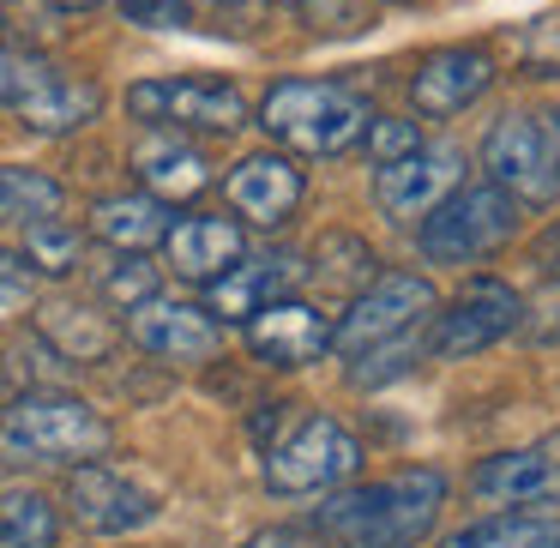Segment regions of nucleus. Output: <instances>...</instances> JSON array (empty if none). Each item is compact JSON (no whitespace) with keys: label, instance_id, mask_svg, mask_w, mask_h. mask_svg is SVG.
<instances>
[{"label":"nucleus","instance_id":"1","mask_svg":"<svg viewBox=\"0 0 560 548\" xmlns=\"http://www.w3.org/2000/svg\"><path fill=\"white\" fill-rule=\"evenodd\" d=\"M446 494H452L446 476L434 464H416V470L326 494V506H314L307 524L338 548H416L440 524Z\"/></svg>","mask_w":560,"mask_h":548},{"label":"nucleus","instance_id":"12","mask_svg":"<svg viewBox=\"0 0 560 548\" xmlns=\"http://www.w3.org/2000/svg\"><path fill=\"white\" fill-rule=\"evenodd\" d=\"M464 151L458 145H416L410 158L386 163L374 175V206L386 211L392 223H422L452 187H464Z\"/></svg>","mask_w":560,"mask_h":548},{"label":"nucleus","instance_id":"34","mask_svg":"<svg viewBox=\"0 0 560 548\" xmlns=\"http://www.w3.org/2000/svg\"><path fill=\"white\" fill-rule=\"evenodd\" d=\"M242 548H302V536L295 530H259V536H247Z\"/></svg>","mask_w":560,"mask_h":548},{"label":"nucleus","instance_id":"38","mask_svg":"<svg viewBox=\"0 0 560 548\" xmlns=\"http://www.w3.org/2000/svg\"><path fill=\"white\" fill-rule=\"evenodd\" d=\"M218 7H235V0H218Z\"/></svg>","mask_w":560,"mask_h":548},{"label":"nucleus","instance_id":"16","mask_svg":"<svg viewBox=\"0 0 560 548\" xmlns=\"http://www.w3.org/2000/svg\"><path fill=\"white\" fill-rule=\"evenodd\" d=\"M494 85V61H488V49H476V43H452V49H434L416 61L410 73V103L416 115H464L482 91Z\"/></svg>","mask_w":560,"mask_h":548},{"label":"nucleus","instance_id":"19","mask_svg":"<svg viewBox=\"0 0 560 548\" xmlns=\"http://www.w3.org/2000/svg\"><path fill=\"white\" fill-rule=\"evenodd\" d=\"M163 254H170V266L182 271L187 283H211L223 278V271L235 266V259L247 254V235L235 218H211V211H194V218L170 223V235H163Z\"/></svg>","mask_w":560,"mask_h":548},{"label":"nucleus","instance_id":"17","mask_svg":"<svg viewBox=\"0 0 560 548\" xmlns=\"http://www.w3.org/2000/svg\"><path fill=\"white\" fill-rule=\"evenodd\" d=\"M242 326H247V350H254L266 368H307V362H319V355L331 350V319L319 314V307L295 302V295L259 307L254 319H242Z\"/></svg>","mask_w":560,"mask_h":548},{"label":"nucleus","instance_id":"31","mask_svg":"<svg viewBox=\"0 0 560 548\" xmlns=\"http://www.w3.org/2000/svg\"><path fill=\"white\" fill-rule=\"evenodd\" d=\"M121 19L145 31H194V7L187 0H121Z\"/></svg>","mask_w":560,"mask_h":548},{"label":"nucleus","instance_id":"11","mask_svg":"<svg viewBox=\"0 0 560 548\" xmlns=\"http://www.w3.org/2000/svg\"><path fill=\"white\" fill-rule=\"evenodd\" d=\"M127 338L145 355L175 368H199L223 350V326L199 302H170V295H145L139 307H127Z\"/></svg>","mask_w":560,"mask_h":548},{"label":"nucleus","instance_id":"2","mask_svg":"<svg viewBox=\"0 0 560 548\" xmlns=\"http://www.w3.org/2000/svg\"><path fill=\"white\" fill-rule=\"evenodd\" d=\"M368 97H355L338 79H278L259 103V127L271 145L295 158H338L362 139L368 127Z\"/></svg>","mask_w":560,"mask_h":548},{"label":"nucleus","instance_id":"33","mask_svg":"<svg viewBox=\"0 0 560 548\" xmlns=\"http://www.w3.org/2000/svg\"><path fill=\"white\" fill-rule=\"evenodd\" d=\"M19 290H25V266L0 247V302H7V295H19Z\"/></svg>","mask_w":560,"mask_h":548},{"label":"nucleus","instance_id":"36","mask_svg":"<svg viewBox=\"0 0 560 548\" xmlns=\"http://www.w3.org/2000/svg\"><path fill=\"white\" fill-rule=\"evenodd\" d=\"M55 7H61V13H91L97 0H55Z\"/></svg>","mask_w":560,"mask_h":548},{"label":"nucleus","instance_id":"32","mask_svg":"<svg viewBox=\"0 0 560 548\" xmlns=\"http://www.w3.org/2000/svg\"><path fill=\"white\" fill-rule=\"evenodd\" d=\"M302 13H307V25H319V19H331L326 31H362V25H368L355 0H302Z\"/></svg>","mask_w":560,"mask_h":548},{"label":"nucleus","instance_id":"9","mask_svg":"<svg viewBox=\"0 0 560 548\" xmlns=\"http://www.w3.org/2000/svg\"><path fill=\"white\" fill-rule=\"evenodd\" d=\"M482 170L494 187H506L518 206H555L560 199V170H555V151H548L536 115L506 109L494 127L482 133Z\"/></svg>","mask_w":560,"mask_h":548},{"label":"nucleus","instance_id":"7","mask_svg":"<svg viewBox=\"0 0 560 548\" xmlns=\"http://www.w3.org/2000/svg\"><path fill=\"white\" fill-rule=\"evenodd\" d=\"M127 115L175 133H235L247 121V97L230 79H139L127 91Z\"/></svg>","mask_w":560,"mask_h":548},{"label":"nucleus","instance_id":"4","mask_svg":"<svg viewBox=\"0 0 560 548\" xmlns=\"http://www.w3.org/2000/svg\"><path fill=\"white\" fill-rule=\"evenodd\" d=\"M518 199L494 182H476V187H452L434 211L422 218L416 230V247H422L428 266H476V259L500 254V247L518 235Z\"/></svg>","mask_w":560,"mask_h":548},{"label":"nucleus","instance_id":"8","mask_svg":"<svg viewBox=\"0 0 560 548\" xmlns=\"http://www.w3.org/2000/svg\"><path fill=\"white\" fill-rule=\"evenodd\" d=\"M524 302L512 283L500 278H464V290L452 295L446 307H434V319H428V355L434 362H464V355L488 350V343H500L512 326H518Z\"/></svg>","mask_w":560,"mask_h":548},{"label":"nucleus","instance_id":"22","mask_svg":"<svg viewBox=\"0 0 560 548\" xmlns=\"http://www.w3.org/2000/svg\"><path fill=\"white\" fill-rule=\"evenodd\" d=\"M91 235L109 242L115 254H145L170 235V206L151 194H115V199H97L91 211Z\"/></svg>","mask_w":560,"mask_h":548},{"label":"nucleus","instance_id":"26","mask_svg":"<svg viewBox=\"0 0 560 548\" xmlns=\"http://www.w3.org/2000/svg\"><path fill=\"white\" fill-rule=\"evenodd\" d=\"M85 259V235L61 218H43V223H25V271H43V278H67L79 271Z\"/></svg>","mask_w":560,"mask_h":548},{"label":"nucleus","instance_id":"30","mask_svg":"<svg viewBox=\"0 0 560 548\" xmlns=\"http://www.w3.org/2000/svg\"><path fill=\"white\" fill-rule=\"evenodd\" d=\"M43 73H49V67H43L37 55H25V49H0V109H19V103H25V91L37 85Z\"/></svg>","mask_w":560,"mask_h":548},{"label":"nucleus","instance_id":"3","mask_svg":"<svg viewBox=\"0 0 560 548\" xmlns=\"http://www.w3.org/2000/svg\"><path fill=\"white\" fill-rule=\"evenodd\" d=\"M115 428L73 392H25L0 410V458L7 464H85L103 458Z\"/></svg>","mask_w":560,"mask_h":548},{"label":"nucleus","instance_id":"23","mask_svg":"<svg viewBox=\"0 0 560 548\" xmlns=\"http://www.w3.org/2000/svg\"><path fill=\"white\" fill-rule=\"evenodd\" d=\"M440 548H560V512L512 506V512H494V518H482V524L452 530Z\"/></svg>","mask_w":560,"mask_h":548},{"label":"nucleus","instance_id":"18","mask_svg":"<svg viewBox=\"0 0 560 548\" xmlns=\"http://www.w3.org/2000/svg\"><path fill=\"white\" fill-rule=\"evenodd\" d=\"M133 175L139 187H145L151 199H163V206H175V199H194L211 187V163L199 145H187L175 127H145V139L133 145Z\"/></svg>","mask_w":560,"mask_h":548},{"label":"nucleus","instance_id":"37","mask_svg":"<svg viewBox=\"0 0 560 548\" xmlns=\"http://www.w3.org/2000/svg\"><path fill=\"white\" fill-rule=\"evenodd\" d=\"M283 7H302V0H283Z\"/></svg>","mask_w":560,"mask_h":548},{"label":"nucleus","instance_id":"28","mask_svg":"<svg viewBox=\"0 0 560 548\" xmlns=\"http://www.w3.org/2000/svg\"><path fill=\"white\" fill-rule=\"evenodd\" d=\"M422 145V121H410V115H368L362 127V151L374 170H386V163L410 158V151Z\"/></svg>","mask_w":560,"mask_h":548},{"label":"nucleus","instance_id":"29","mask_svg":"<svg viewBox=\"0 0 560 548\" xmlns=\"http://www.w3.org/2000/svg\"><path fill=\"white\" fill-rule=\"evenodd\" d=\"M103 295H109L115 307H139L145 295H158V266H145L139 254H121L103 271Z\"/></svg>","mask_w":560,"mask_h":548},{"label":"nucleus","instance_id":"20","mask_svg":"<svg viewBox=\"0 0 560 548\" xmlns=\"http://www.w3.org/2000/svg\"><path fill=\"white\" fill-rule=\"evenodd\" d=\"M103 109V91L91 85V79H73V73H43L37 85L25 91V103H19V121L31 127V133H79V127H91Z\"/></svg>","mask_w":560,"mask_h":548},{"label":"nucleus","instance_id":"13","mask_svg":"<svg viewBox=\"0 0 560 548\" xmlns=\"http://www.w3.org/2000/svg\"><path fill=\"white\" fill-rule=\"evenodd\" d=\"M302 278H307L302 254H254V259L242 254L223 278L206 283V314L218 319V326H242V319L259 314V307L295 295Z\"/></svg>","mask_w":560,"mask_h":548},{"label":"nucleus","instance_id":"21","mask_svg":"<svg viewBox=\"0 0 560 548\" xmlns=\"http://www.w3.org/2000/svg\"><path fill=\"white\" fill-rule=\"evenodd\" d=\"M37 331L49 338V350L61 355V362H109L115 343H121V331L109 326V314H97V307L85 302H43L37 307Z\"/></svg>","mask_w":560,"mask_h":548},{"label":"nucleus","instance_id":"10","mask_svg":"<svg viewBox=\"0 0 560 548\" xmlns=\"http://www.w3.org/2000/svg\"><path fill=\"white\" fill-rule=\"evenodd\" d=\"M67 518L91 536H127L158 518V494L103 458L67 464Z\"/></svg>","mask_w":560,"mask_h":548},{"label":"nucleus","instance_id":"27","mask_svg":"<svg viewBox=\"0 0 560 548\" xmlns=\"http://www.w3.org/2000/svg\"><path fill=\"white\" fill-rule=\"evenodd\" d=\"M422 331H428V326H422ZM422 331H404V338H392V343H380V350L355 355V362H350V386L374 392V386H386V380L410 374V368L428 355V338H422Z\"/></svg>","mask_w":560,"mask_h":548},{"label":"nucleus","instance_id":"35","mask_svg":"<svg viewBox=\"0 0 560 548\" xmlns=\"http://www.w3.org/2000/svg\"><path fill=\"white\" fill-rule=\"evenodd\" d=\"M536 127H542L548 151H555V170H560V103H555V109H542V115H536Z\"/></svg>","mask_w":560,"mask_h":548},{"label":"nucleus","instance_id":"5","mask_svg":"<svg viewBox=\"0 0 560 548\" xmlns=\"http://www.w3.org/2000/svg\"><path fill=\"white\" fill-rule=\"evenodd\" d=\"M434 307H440V295L422 271H380L374 283H362L350 295V314L331 326V350L343 362H355V355L404 338V331H422L434 319Z\"/></svg>","mask_w":560,"mask_h":548},{"label":"nucleus","instance_id":"6","mask_svg":"<svg viewBox=\"0 0 560 548\" xmlns=\"http://www.w3.org/2000/svg\"><path fill=\"white\" fill-rule=\"evenodd\" d=\"M362 470V440L338 416H302L283 440L266 446V488L271 494H326Z\"/></svg>","mask_w":560,"mask_h":548},{"label":"nucleus","instance_id":"24","mask_svg":"<svg viewBox=\"0 0 560 548\" xmlns=\"http://www.w3.org/2000/svg\"><path fill=\"white\" fill-rule=\"evenodd\" d=\"M61 182L43 170H0V223H43V218H61Z\"/></svg>","mask_w":560,"mask_h":548},{"label":"nucleus","instance_id":"15","mask_svg":"<svg viewBox=\"0 0 560 548\" xmlns=\"http://www.w3.org/2000/svg\"><path fill=\"white\" fill-rule=\"evenodd\" d=\"M470 494L488 500V506H542V500H560V434L482 458L470 470Z\"/></svg>","mask_w":560,"mask_h":548},{"label":"nucleus","instance_id":"25","mask_svg":"<svg viewBox=\"0 0 560 548\" xmlns=\"http://www.w3.org/2000/svg\"><path fill=\"white\" fill-rule=\"evenodd\" d=\"M61 518L37 488H13L0 494V548H55Z\"/></svg>","mask_w":560,"mask_h":548},{"label":"nucleus","instance_id":"14","mask_svg":"<svg viewBox=\"0 0 560 548\" xmlns=\"http://www.w3.org/2000/svg\"><path fill=\"white\" fill-rule=\"evenodd\" d=\"M223 194H230L235 218L259 223V230H278V223L295 218L307 194V175L295 170L290 151H247L230 175H223Z\"/></svg>","mask_w":560,"mask_h":548}]
</instances>
